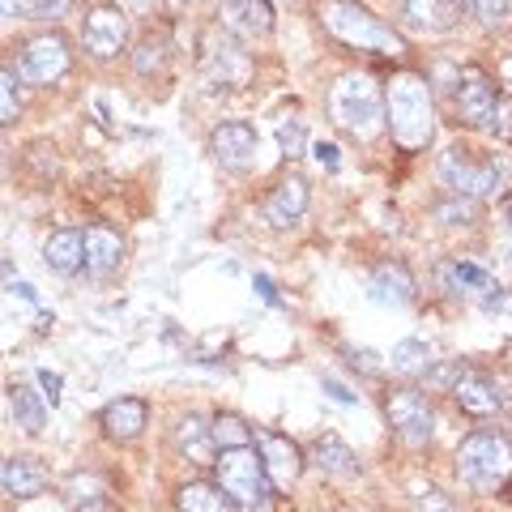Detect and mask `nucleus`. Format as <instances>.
<instances>
[{"label": "nucleus", "instance_id": "ea45409f", "mask_svg": "<svg viewBox=\"0 0 512 512\" xmlns=\"http://www.w3.org/2000/svg\"><path fill=\"white\" fill-rule=\"evenodd\" d=\"M0 5H5V18L13 22V18H35V0H0Z\"/></svg>", "mask_w": 512, "mask_h": 512}, {"label": "nucleus", "instance_id": "9d476101", "mask_svg": "<svg viewBox=\"0 0 512 512\" xmlns=\"http://www.w3.org/2000/svg\"><path fill=\"white\" fill-rule=\"evenodd\" d=\"M82 43H86L90 56L116 60L124 47H128V18H124V9H116V5L90 9L86 13V26H82Z\"/></svg>", "mask_w": 512, "mask_h": 512}, {"label": "nucleus", "instance_id": "f8f14e48", "mask_svg": "<svg viewBox=\"0 0 512 512\" xmlns=\"http://www.w3.org/2000/svg\"><path fill=\"white\" fill-rule=\"evenodd\" d=\"M256 453H261L274 487H295L303 474V453L291 444V436H278V431H256Z\"/></svg>", "mask_w": 512, "mask_h": 512}, {"label": "nucleus", "instance_id": "7c9ffc66", "mask_svg": "<svg viewBox=\"0 0 512 512\" xmlns=\"http://www.w3.org/2000/svg\"><path fill=\"white\" fill-rule=\"evenodd\" d=\"M436 218L444 222V227H470V222L478 218V197H448L436 205Z\"/></svg>", "mask_w": 512, "mask_h": 512}, {"label": "nucleus", "instance_id": "c03bdc74", "mask_svg": "<svg viewBox=\"0 0 512 512\" xmlns=\"http://www.w3.org/2000/svg\"><path fill=\"white\" fill-rule=\"evenodd\" d=\"M508 231H512V201H508Z\"/></svg>", "mask_w": 512, "mask_h": 512}, {"label": "nucleus", "instance_id": "412c9836", "mask_svg": "<svg viewBox=\"0 0 512 512\" xmlns=\"http://www.w3.org/2000/svg\"><path fill=\"white\" fill-rule=\"evenodd\" d=\"M205 69H210V77L222 82V86H244L252 64L231 39H222V43H210V52H205Z\"/></svg>", "mask_w": 512, "mask_h": 512}, {"label": "nucleus", "instance_id": "79ce46f5", "mask_svg": "<svg viewBox=\"0 0 512 512\" xmlns=\"http://www.w3.org/2000/svg\"><path fill=\"white\" fill-rule=\"evenodd\" d=\"M252 286H256V291H261V299L269 303V308H282V295L274 291V282H269L265 274H256V278H252Z\"/></svg>", "mask_w": 512, "mask_h": 512}, {"label": "nucleus", "instance_id": "1a4fd4ad", "mask_svg": "<svg viewBox=\"0 0 512 512\" xmlns=\"http://www.w3.org/2000/svg\"><path fill=\"white\" fill-rule=\"evenodd\" d=\"M69 43L60 35H39L26 43L22 52V82L30 86H56L64 73H69Z\"/></svg>", "mask_w": 512, "mask_h": 512}, {"label": "nucleus", "instance_id": "f3484780", "mask_svg": "<svg viewBox=\"0 0 512 512\" xmlns=\"http://www.w3.org/2000/svg\"><path fill=\"white\" fill-rule=\"evenodd\" d=\"M47 483H52V474H47L39 457H9L5 470H0V487H5V495H13V500H30V495H39Z\"/></svg>", "mask_w": 512, "mask_h": 512}, {"label": "nucleus", "instance_id": "6ab92c4d", "mask_svg": "<svg viewBox=\"0 0 512 512\" xmlns=\"http://www.w3.org/2000/svg\"><path fill=\"white\" fill-rule=\"evenodd\" d=\"M146 419H150V406L141 402V397H120V402H111L103 410V431L111 440L128 444V440H137L141 431H146Z\"/></svg>", "mask_w": 512, "mask_h": 512}, {"label": "nucleus", "instance_id": "c85d7f7f", "mask_svg": "<svg viewBox=\"0 0 512 512\" xmlns=\"http://www.w3.org/2000/svg\"><path fill=\"white\" fill-rule=\"evenodd\" d=\"M389 367H393L397 376H427V367H431V350H427V342H419V338L397 342V346H393V355H389Z\"/></svg>", "mask_w": 512, "mask_h": 512}, {"label": "nucleus", "instance_id": "473e14b6", "mask_svg": "<svg viewBox=\"0 0 512 512\" xmlns=\"http://www.w3.org/2000/svg\"><path fill=\"white\" fill-rule=\"evenodd\" d=\"M22 111V99H18V73L13 69H0V124H13Z\"/></svg>", "mask_w": 512, "mask_h": 512}, {"label": "nucleus", "instance_id": "6e6552de", "mask_svg": "<svg viewBox=\"0 0 512 512\" xmlns=\"http://www.w3.org/2000/svg\"><path fill=\"white\" fill-rule=\"evenodd\" d=\"M457 116L461 124H470V128H491L495 124V107H500V94H495V82L483 73V69H461L457 77Z\"/></svg>", "mask_w": 512, "mask_h": 512}, {"label": "nucleus", "instance_id": "2eb2a0df", "mask_svg": "<svg viewBox=\"0 0 512 512\" xmlns=\"http://www.w3.org/2000/svg\"><path fill=\"white\" fill-rule=\"evenodd\" d=\"M448 393H453V397H457V406L466 410V414H474V419H487V414H495V410L504 406L500 389H495L487 376H478L474 367H466V372L457 376V384H453Z\"/></svg>", "mask_w": 512, "mask_h": 512}, {"label": "nucleus", "instance_id": "37998d69", "mask_svg": "<svg viewBox=\"0 0 512 512\" xmlns=\"http://www.w3.org/2000/svg\"><path fill=\"white\" fill-rule=\"evenodd\" d=\"M39 384H43V397H47V402H60V376L56 372H47V367H43V372H39Z\"/></svg>", "mask_w": 512, "mask_h": 512}, {"label": "nucleus", "instance_id": "2f4dec72", "mask_svg": "<svg viewBox=\"0 0 512 512\" xmlns=\"http://www.w3.org/2000/svg\"><path fill=\"white\" fill-rule=\"evenodd\" d=\"M303 146H308V124H303L299 116L278 120V150H282L286 158H299Z\"/></svg>", "mask_w": 512, "mask_h": 512}, {"label": "nucleus", "instance_id": "b1692460", "mask_svg": "<svg viewBox=\"0 0 512 512\" xmlns=\"http://www.w3.org/2000/svg\"><path fill=\"white\" fill-rule=\"evenodd\" d=\"M372 299L376 303H410L414 299V278L406 265H380L372 274Z\"/></svg>", "mask_w": 512, "mask_h": 512}, {"label": "nucleus", "instance_id": "423d86ee", "mask_svg": "<svg viewBox=\"0 0 512 512\" xmlns=\"http://www.w3.org/2000/svg\"><path fill=\"white\" fill-rule=\"evenodd\" d=\"M440 180H444V188H453L457 197H487V192H495L504 184V167L478 163L470 150L453 146V150L440 154Z\"/></svg>", "mask_w": 512, "mask_h": 512}, {"label": "nucleus", "instance_id": "dca6fc26", "mask_svg": "<svg viewBox=\"0 0 512 512\" xmlns=\"http://www.w3.org/2000/svg\"><path fill=\"white\" fill-rule=\"evenodd\" d=\"M43 261L52 274L60 278H73V274H82V265H86V235L82 231H56V235H47V244H43Z\"/></svg>", "mask_w": 512, "mask_h": 512}, {"label": "nucleus", "instance_id": "f704fd0d", "mask_svg": "<svg viewBox=\"0 0 512 512\" xmlns=\"http://www.w3.org/2000/svg\"><path fill=\"white\" fill-rule=\"evenodd\" d=\"M414 512H457L453 508V500H448L444 491H436V487H427L419 500H414Z\"/></svg>", "mask_w": 512, "mask_h": 512}, {"label": "nucleus", "instance_id": "9b49d317", "mask_svg": "<svg viewBox=\"0 0 512 512\" xmlns=\"http://www.w3.org/2000/svg\"><path fill=\"white\" fill-rule=\"evenodd\" d=\"M210 150L227 171H248L256 163V128L244 120H227L210 133Z\"/></svg>", "mask_w": 512, "mask_h": 512}, {"label": "nucleus", "instance_id": "7ed1b4c3", "mask_svg": "<svg viewBox=\"0 0 512 512\" xmlns=\"http://www.w3.org/2000/svg\"><path fill=\"white\" fill-rule=\"evenodd\" d=\"M218 487L231 495L239 512H274V478H269L261 453L248 448H222L218 461Z\"/></svg>", "mask_w": 512, "mask_h": 512}, {"label": "nucleus", "instance_id": "20e7f679", "mask_svg": "<svg viewBox=\"0 0 512 512\" xmlns=\"http://www.w3.org/2000/svg\"><path fill=\"white\" fill-rule=\"evenodd\" d=\"M329 111L355 141H372V137H380V128L389 124L384 120V94L376 90V82L367 73L338 77V86L329 94Z\"/></svg>", "mask_w": 512, "mask_h": 512}, {"label": "nucleus", "instance_id": "f257e3e1", "mask_svg": "<svg viewBox=\"0 0 512 512\" xmlns=\"http://www.w3.org/2000/svg\"><path fill=\"white\" fill-rule=\"evenodd\" d=\"M316 18L333 39H342L346 47H359V52H376V56L406 52V39L393 26H384L372 9H363L359 0H320Z\"/></svg>", "mask_w": 512, "mask_h": 512}, {"label": "nucleus", "instance_id": "ddd939ff", "mask_svg": "<svg viewBox=\"0 0 512 512\" xmlns=\"http://www.w3.org/2000/svg\"><path fill=\"white\" fill-rule=\"evenodd\" d=\"M218 18L231 35L256 39L274 30V5L269 0H218Z\"/></svg>", "mask_w": 512, "mask_h": 512}, {"label": "nucleus", "instance_id": "0eeeda50", "mask_svg": "<svg viewBox=\"0 0 512 512\" xmlns=\"http://www.w3.org/2000/svg\"><path fill=\"white\" fill-rule=\"evenodd\" d=\"M384 414H389L393 431L406 444H427L431 431H436V414H431V402L419 389H393L384 397Z\"/></svg>", "mask_w": 512, "mask_h": 512}, {"label": "nucleus", "instance_id": "393cba45", "mask_svg": "<svg viewBox=\"0 0 512 512\" xmlns=\"http://www.w3.org/2000/svg\"><path fill=\"white\" fill-rule=\"evenodd\" d=\"M180 512H239L235 500L218 483H188L180 487Z\"/></svg>", "mask_w": 512, "mask_h": 512}, {"label": "nucleus", "instance_id": "39448f33", "mask_svg": "<svg viewBox=\"0 0 512 512\" xmlns=\"http://www.w3.org/2000/svg\"><path fill=\"white\" fill-rule=\"evenodd\" d=\"M457 474L461 483L483 495L500 491L512 478V440L500 431H474L457 448Z\"/></svg>", "mask_w": 512, "mask_h": 512}, {"label": "nucleus", "instance_id": "a19ab883", "mask_svg": "<svg viewBox=\"0 0 512 512\" xmlns=\"http://www.w3.org/2000/svg\"><path fill=\"white\" fill-rule=\"evenodd\" d=\"M312 154H316V163H320V167H329V171H338V163H342V158H338V146H333V141H320Z\"/></svg>", "mask_w": 512, "mask_h": 512}, {"label": "nucleus", "instance_id": "58836bf2", "mask_svg": "<svg viewBox=\"0 0 512 512\" xmlns=\"http://www.w3.org/2000/svg\"><path fill=\"white\" fill-rule=\"evenodd\" d=\"M495 137H504V141H512V103H500L495 107Z\"/></svg>", "mask_w": 512, "mask_h": 512}, {"label": "nucleus", "instance_id": "72a5a7b5", "mask_svg": "<svg viewBox=\"0 0 512 512\" xmlns=\"http://www.w3.org/2000/svg\"><path fill=\"white\" fill-rule=\"evenodd\" d=\"M470 13L483 26H500L508 18V0H470Z\"/></svg>", "mask_w": 512, "mask_h": 512}, {"label": "nucleus", "instance_id": "cd10ccee", "mask_svg": "<svg viewBox=\"0 0 512 512\" xmlns=\"http://www.w3.org/2000/svg\"><path fill=\"white\" fill-rule=\"evenodd\" d=\"M9 410H13V419H18V427L30 431V436H39V431L47 427L43 402L30 389H22V384H13V389H9Z\"/></svg>", "mask_w": 512, "mask_h": 512}, {"label": "nucleus", "instance_id": "f03ea898", "mask_svg": "<svg viewBox=\"0 0 512 512\" xmlns=\"http://www.w3.org/2000/svg\"><path fill=\"white\" fill-rule=\"evenodd\" d=\"M384 120H389L393 137L406 150H423L431 133H436V107H431V86L419 73H397L389 90H384Z\"/></svg>", "mask_w": 512, "mask_h": 512}, {"label": "nucleus", "instance_id": "a878e982", "mask_svg": "<svg viewBox=\"0 0 512 512\" xmlns=\"http://www.w3.org/2000/svg\"><path fill=\"white\" fill-rule=\"evenodd\" d=\"M444 282H448V291H453V295H491V291H500V286L491 282L487 269H478V265H470V261L448 265V269H444Z\"/></svg>", "mask_w": 512, "mask_h": 512}, {"label": "nucleus", "instance_id": "4be33fe9", "mask_svg": "<svg viewBox=\"0 0 512 512\" xmlns=\"http://www.w3.org/2000/svg\"><path fill=\"white\" fill-rule=\"evenodd\" d=\"M175 448L188 457V461H214L218 457V444H214V423H205L201 414H188L175 427Z\"/></svg>", "mask_w": 512, "mask_h": 512}, {"label": "nucleus", "instance_id": "aec40b11", "mask_svg": "<svg viewBox=\"0 0 512 512\" xmlns=\"http://www.w3.org/2000/svg\"><path fill=\"white\" fill-rule=\"evenodd\" d=\"M466 5H470V0H402L410 26L436 30V35H440V30H453Z\"/></svg>", "mask_w": 512, "mask_h": 512}, {"label": "nucleus", "instance_id": "bb28decb", "mask_svg": "<svg viewBox=\"0 0 512 512\" xmlns=\"http://www.w3.org/2000/svg\"><path fill=\"white\" fill-rule=\"evenodd\" d=\"M69 504H73V512H116L107 487L94 474H77L73 478V483H69Z\"/></svg>", "mask_w": 512, "mask_h": 512}, {"label": "nucleus", "instance_id": "4468645a", "mask_svg": "<svg viewBox=\"0 0 512 512\" xmlns=\"http://www.w3.org/2000/svg\"><path fill=\"white\" fill-rule=\"evenodd\" d=\"M303 210H308V180L303 175H291V180H282L274 192H269L265 201V222L269 227H295V222L303 218Z\"/></svg>", "mask_w": 512, "mask_h": 512}, {"label": "nucleus", "instance_id": "4c0bfd02", "mask_svg": "<svg viewBox=\"0 0 512 512\" xmlns=\"http://www.w3.org/2000/svg\"><path fill=\"white\" fill-rule=\"evenodd\" d=\"M320 389H325V393L333 397V402H342V406H355V402H359V397L350 393L342 380H333V376H325V380H320Z\"/></svg>", "mask_w": 512, "mask_h": 512}, {"label": "nucleus", "instance_id": "c756f323", "mask_svg": "<svg viewBox=\"0 0 512 512\" xmlns=\"http://www.w3.org/2000/svg\"><path fill=\"white\" fill-rule=\"evenodd\" d=\"M214 444H218V453L222 448H248L252 431H248L244 419H235V414H218L214 419Z\"/></svg>", "mask_w": 512, "mask_h": 512}, {"label": "nucleus", "instance_id": "5701e85b", "mask_svg": "<svg viewBox=\"0 0 512 512\" xmlns=\"http://www.w3.org/2000/svg\"><path fill=\"white\" fill-rule=\"evenodd\" d=\"M312 466L329 478H355L359 474V457L350 453V444H342L338 436H320L312 444Z\"/></svg>", "mask_w": 512, "mask_h": 512}, {"label": "nucleus", "instance_id": "e433bc0d", "mask_svg": "<svg viewBox=\"0 0 512 512\" xmlns=\"http://www.w3.org/2000/svg\"><path fill=\"white\" fill-rule=\"evenodd\" d=\"M64 13H69V0H35V18L43 22H56Z\"/></svg>", "mask_w": 512, "mask_h": 512}, {"label": "nucleus", "instance_id": "c9c22d12", "mask_svg": "<svg viewBox=\"0 0 512 512\" xmlns=\"http://www.w3.org/2000/svg\"><path fill=\"white\" fill-rule=\"evenodd\" d=\"M133 64H137V73H150V69H158V64H163V43H141Z\"/></svg>", "mask_w": 512, "mask_h": 512}, {"label": "nucleus", "instance_id": "a211bd4d", "mask_svg": "<svg viewBox=\"0 0 512 512\" xmlns=\"http://www.w3.org/2000/svg\"><path fill=\"white\" fill-rule=\"evenodd\" d=\"M124 265V239L111 227H90L86 231V269L94 278H111Z\"/></svg>", "mask_w": 512, "mask_h": 512}]
</instances>
